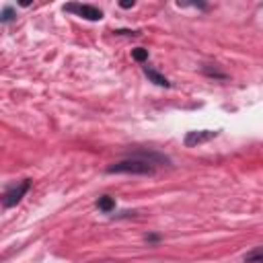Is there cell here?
<instances>
[{"instance_id": "52a82bcc", "label": "cell", "mask_w": 263, "mask_h": 263, "mask_svg": "<svg viewBox=\"0 0 263 263\" xmlns=\"http://www.w3.org/2000/svg\"><path fill=\"white\" fill-rule=\"evenodd\" d=\"M245 261L247 263H263V247L251 251L249 255H245Z\"/></svg>"}, {"instance_id": "6da1fadb", "label": "cell", "mask_w": 263, "mask_h": 263, "mask_svg": "<svg viewBox=\"0 0 263 263\" xmlns=\"http://www.w3.org/2000/svg\"><path fill=\"white\" fill-rule=\"evenodd\" d=\"M107 173H127V175H150L152 173V166L148 160H136V158H129V160H121V162H115L111 166H107Z\"/></svg>"}, {"instance_id": "3957f363", "label": "cell", "mask_w": 263, "mask_h": 263, "mask_svg": "<svg viewBox=\"0 0 263 263\" xmlns=\"http://www.w3.org/2000/svg\"><path fill=\"white\" fill-rule=\"evenodd\" d=\"M66 10L76 12L78 16H82L86 21H101L103 18V12L99 8H95V6H88V4H68Z\"/></svg>"}, {"instance_id": "5b68a950", "label": "cell", "mask_w": 263, "mask_h": 263, "mask_svg": "<svg viewBox=\"0 0 263 263\" xmlns=\"http://www.w3.org/2000/svg\"><path fill=\"white\" fill-rule=\"evenodd\" d=\"M144 74H146L154 84H158V86H164V88H166V86H171V82H168L162 74H158L156 70H152V68H144Z\"/></svg>"}, {"instance_id": "9c48e42d", "label": "cell", "mask_w": 263, "mask_h": 263, "mask_svg": "<svg viewBox=\"0 0 263 263\" xmlns=\"http://www.w3.org/2000/svg\"><path fill=\"white\" fill-rule=\"evenodd\" d=\"M12 18H14V10H12V8H4L0 21H2V23H8V21H12Z\"/></svg>"}, {"instance_id": "8992f818", "label": "cell", "mask_w": 263, "mask_h": 263, "mask_svg": "<svg viewBox=\"0 0 263 263\" xmlns=\"http://www.w3.org/2000/svg\"><path fill=\"white\" fill-rule=\"evenodd\" d=\"M97 205H99V210H103V212H111V210L115 208V201H113V197L103 195V197H99Z\"/></svg>"}, {"instance_id": "8fae6325", "label": "cell", "mask_w": 263, "mask_h": 263, "mask_svg": "<svg viewBox=\"0 0 263 263\" xmlns=\"http://www.w3.org/2000/svg\"><path fill=\"white\" fill-rule=\"evenodd\" d=\"M119 6H121V8H132V6H134V2H129V0H123V2H119Z\"/></svg>"}, {"instance_id": "ba28073f", "label": "cell", "mask_w": 263, "mask_h": 263, "mask_svg": "<svg viewBox=\"0 0 263 263\" xmlns=\"http://www.w3.org/2000/svg\"><path fill=\"white\" fill-rule=\"evenodd\" d=\"M132 58H134L136 62H146V60H148V49L136 47V49H132Z\"/></svg>"}, {"instance_id": "7a4b0ae2", "label": "cell", "mask_w": 263, "mask_h": 263, "mask_svg": "<svg viewBox=\"0 0 263 263\" xmlns=\"http://www.w3.org/2000/svg\"><path fill=\"white\" fill-rule=\"evenodd\" d=\"M29 187H31V183H29V181H23V183H18V185L10 187V189L4 193V199H2L4 208H12V205H16V203L23 199V195L29 191Z\"/></svg>"}, {"instance_id": "30bf717a", "label": "cell", "mask_w": 263, "mask_h": 263, "mask_svg": "<svg viewBox=\"0 0 263 263\" xmlns=\"http://www.w3.org/2000/svg\"><path fill=\"white\" fill-rule=\"evenodd\" d=\"M117 35H138V31H127V29H117Z\"/></svg>"}, {"instance_id": "277c9868", "label": "cell", "mask_w": 263, "mask_h": 263, "mask_svg": "<svg viewBox=\"0 0 263 263\" xmlns=\"http://www.w3.org/2000/svg\"><path fill=\"white\" fill-rule=\"evenodd\" d=\"M220 132H212V129H197V132H187L185 134V146H197V144H205L210 140H214Z\"/></svg>"}]
</instances>
